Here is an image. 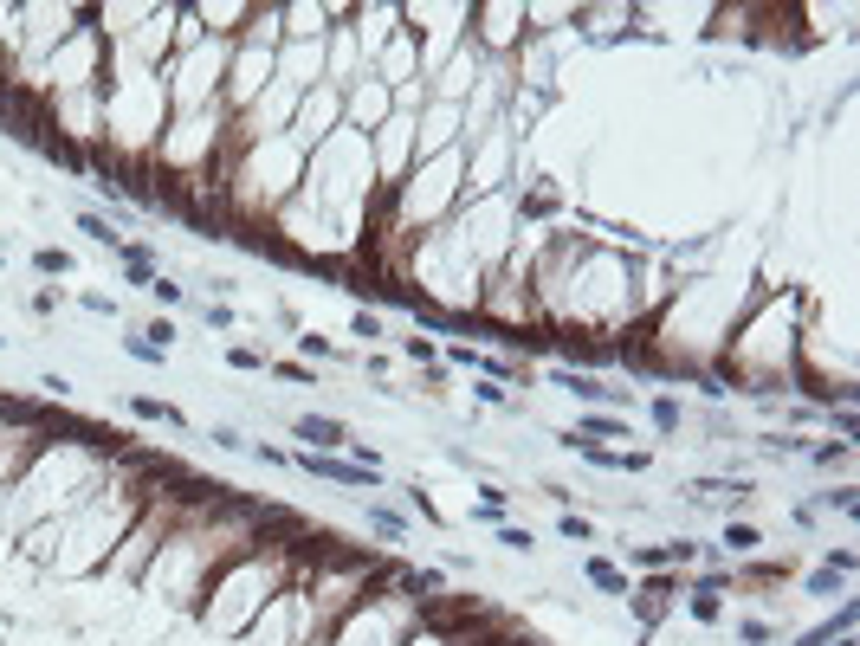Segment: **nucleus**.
I'll use <instances>...</instances> for the list:
<instances>
[{"mask_svg":"<svg viewBox=\"0 0 860 646\" xmlns=\"http://www.w3.org/2000/svg\"><path fill=\"white\" fill-rule=\"evenodd\" d=\"M0 272H7V252H0Z\"/></svg>","mask_w":860,"mask_h":646,"instance_id":"f704fd0d","label":"nucleus"},{"mask_svg":"<svg viewBox=\"0 0 860 646\" xmlns=\"http://www.w3.org/2000/svg\"><path fill=\"white\" fill-rule=\"evenodd\" d=\"M569 434L589 440V446H596V440H627V414H583Z\"/></svg>","mask_w":860,"mask_h":646,"instance_id":"20e7f679","label":"nucleus"},{"mask_svg":"<svg viewBox=\"0 0 860 646\" xmlns=\"http://www.w3.org/2000/svg\"><path fill=\"white\" fill-rule=\"evenodd\" d=\"M123 355H130V363H142V369H162V363H169V349L150 343V336H123Z\"/></svg>","mask_w":860,"mask_h":646,"instance_id":"9d476101","label":"nucleus"},{"mask_svg":"<svg viewBox=\"0 0 860 646\" xmlns=\"http://www.w3.org/2000/svg\"><path fill=\"white\" fill-rule=\"evenodd\" d=\"M142 336H150V343H162V349H169V343H175V323H169V317H156V323L142 330Z\"/></svg>","mask_w":860,"mask_h":646,"instance_id":"473e14b6","label":"nucleus"},{"mask_svg":"<svg viewBox=\"0 0 860 646\" xmlns=\"http://www.w3.org/2000/svg\"><path fill=\"white\" fill-rule=\"evenodd\" d=\"M550 388L576 395L583 407H627V388H602L589 369H550Z\"/></svg>","mask_w":860,"mask_h":646,"instance_id":"f03ea898","label":"nucleus"},{"mask_svg":"<svg viewBox=\"0 0 860 646\" xmlns=\"http://www.w3.org/2000/svg\"><path fill=\"white\" fill-rule=\"evenodd\" d=\"M78 304H85V311H91V317H117V298H104V292H85V298H78Z\"/></svg>","mask_w":860,"mask_h":646,"instance_id":"a878e982","label":"nucleus"},{"mask_svg":"<svg viewBox=\"0 0 860 646\" xmlns=\"http://www.w3.org/2000/svg\"><path fill=\"white\" fill-rule=\"evenodd\" d=\"M150 298H156V304H181V284H169V278L156 272V284H150Z\"/></svg>","mask_w":860,"mask_h":646,"instance_id":"bb28decb","label":"nucleus"},{"mask_svg":"<svg viewBox=\"0 0 860 646\" xmlns=\"http://www.w3.org/2000/svg\"><path fill=\"white\" fill-rule=\"evenodd\" d=\"M0 349H7V336H0Z\"/></svg>","mask_w":860,"mask_h":646,"instance_id":"c9c22d12","label":"nucleus"},{"mask_svg":"<svg viewBox=\"0 0 860 646\" xmlns=\"http://www.w3.org/2000/svg\"><path fill=\"white\" fill-rule=\"evenodd\" d=\"M272 375H285V382H317L311 363H272Z\"/></svg>","mask_w":860,"mask_h":646,"instance_id":"cd10ccee","label":"nucleus"},{"mask_svg":"<svg viewBox=\"0 0 860 646\" xmlns=\"http://www.w3.org/2000/svg\"><path fill=\"white\" fill-rule=\"evenodd\" d=\"M809 511H854V485H834V491H822Z\"/></svg>","mask_w":860,"mask_h":646,"instance_id":"6ab92c4d","label":"nucleus"},{"mask_svg":"<svg viewBox=\"0 0 860 646\" xmlns=\"http://www.w3.org/2000/svg\"><path fill=\"white\" fill-rule=\"evenodd\" d=\"M369 530H376V537H389V543H401V537H408V518H401V511H389V505H369Z\"/></svg>","mask_w":860,"mask_h":646,"instance_id":"f8f14e48","label":"nucleus"},{"mask_svg":"<svg viewBox=\"0 0 860 646\" xmlns=\"http://www.w3.org/2000/svg\"><path fill=\"white\" fill-rule=\"evenodd\" d=\"M738 640H751V646H770V640H776V627H770V620H738Z\"/></svg>","mask_w":860,"mask_h":646,"instance_id":"5701e85b","label":"nucleus"},{"mask_svg":"<svg viewBox=\"0 0 860 646\" xmlns=\"http://www.w3.org/2000/svg\"><path fill=\"white\" fill-rule=\"evenodd\" d=\"M834 582H841V576H834V569L822 562V569H815V576H809V595H834Z\"/></svg>","mask_w":860,"mask_h":646,"instance_id":"7c9ffc66","label":"nucleus"},{"mask_svg":"<svg viewBox=\"0 0 860 646\" xmlns=\"http://www.w3.org/2000/svg\"><path fill=\"white\" fill-rule=\"evenodd\" d=\"M725 549H731V556H757V549H763V530H757V524H725Z\"/></svg>","mask_w":860,"mask_h":646,"instance_id":"ddd939ff","label":"nucleus"},{"mask_svg":"<svg viewBox=\"0 0 860 646\" xmlns=\"http://www.w3.org/2000/svg\"><path fill=\"white\" fill-rule=\"evenodd\" d=\"M828 569L834 576H854V549H828Z\"/></svg>","mask_w":860,"mask_h":646,"instance_id":"72a5a7b5","label":"nucleus"},{"mask_svg":"<svg viewBox=\"0 0 860 646\" xmlns=\"http://www.w3.org/2000/svg\"><path fill=\"white\" fill-rule=\"evenodd\" d=\"M130 414H136V420H156V426H175V434H188V414H181V407H169V401H156V395H130Z\"/></svg>","mask_w":860,"mask_h":646,"instance_id":"39448f33","label":"nucleus"},{"mask_svg":"<svg viewBox=\"0 0 860 646\" xmlns=\"http://www.w3.org/2000/svg\"><path fill=\"white\" fill-rule=\"evenodd\" d=\"M440 589H447L440 569H401V595L408 601H427V595H440Z\"/></svg>","mask_w":860,"mask_h":646,"instance_id":"0eeeda50","label":"nucleus"},{"mask_svg":"<svg viewBox=\"0 0 860 646\" xmlns=\"http://www.w3.org/2000/svg\"><path fill=\"white\" fill-rule=\"evenodd\" d=\"M298 349L311 355V363H330V355H337V343H324L317 330H305V336H298Z\"/></svg>","mask_w":860,"mask_h":646,"instance_id":"4be33fe9","label":"nucleus"},{"mask_svg":"<svg viewBox=\"0 0 860 646\" xmlns=\"http://www.w3.org/2000/svg\"><path fill=\"white\" fill-rule=\"evenodd\" d=\"M556 530H563L569 543H596V524H589V518H576V511H563V518H556Z\"/></svg>","mask_w":860,"mask_h":646,"instance_id":"a211bd4d","label":"nucleus"},{"mask_svg":"<svg viewBox=\"0 0 860 646\" xmlns=\"http://www.w3.org/2000/svg\"><path fill=\"white\" fill-rule=\"evenodd\" d=\"M828 420H834V434H841V440H854V407H847V401H841V407H828Z\"/></svg>","mask_w":860,"mask_h":646,"instance_id":"c85d7f7f","label":"nucleus"},{"mask_svg":"<svg viewBox=\"0 0 860 646\" xmlns=\"http://www.w3.org/2000/svg\"><path fill=\"white\" fill-rule=\"evenodd\" d=\"M292 434L311 446V453H349V426L330 420V414H298L292 420Z\"/></svg>","mask_w":860,"mask_h":646,"instance_id":"7ed1b4c3","label":"nucleus"},{"mask_svg":"<svg viewBox=\"0 0 860 646\" xmlns=\"http://www.w3.org/2000/svg\"><path fill=\"white\" fill-rule=\"evenodd\" d=\"M563 446H569V453H583L596 472H648V466H654V453H648V446H621V453H615V446H589V440H576V434H563Z\"/></svg>","mask_w":860,"mask_h":646,"instance_id":"f257e3e1","label":"nucleus"},{"mask_svg":"<svg viewBox=\"0 0 860 646\" xmlns=\"http://www.w3.org/2000/svg\"><path fill=\"white\" fill-rule=\"evenodd\" d=\"M33 272H39V278H71V252H65V246H39V252H33Z\"/></svg>","mask_w":860,"mask_h":646,"instance_id":"9b49d317","label":"nucleus"},{"mask_svg":"<svg viewBox=\"0 0 860 646\" xmlns=\"http://www.w3.org/2000/svg\"><path fill=\"white\" fill-rule=\"evenodd\" d=\"M78 233H85L91 246H104V252H117V246H123V233H117V227L104 220L98 207H78Z\"/></svg>","mask_w":860,"mask_h":646,"instance_id":"423d86ee","label":"nucleus"},{"mask_svg":"<svg viewBox=\"0 0 860 646\" xmlns=\"http://www.w3.org/2000/svg\"><path fill=\"white\" fill-rule=\"evenodd\" d=\"M401 355H408V363H434V343H427V336H401Z\"/></svg>","mask_w":860,"mask_h":646,"instance_id":"b1692460","label":"nucleus"},{"mask_svg":"<svg viewBox=\"0 0 860 646\" xmlns=\"http://www.w3.org/2000/svg\"><path fill=\"white\" fill-rule=\"evenodd\" d=\"M349 336H363V343H376V336H382V317H376V311H356V317H349Z\"/></svg>","mask_w":860,"mask_h":646,"instance_id":"412c9836","label":"nucleus"},{"mask_svg":"<svg viewBox=\"0 0 860 646\" xmlns=\"http://www.w3.org/2000/svg\"><path fill=\"white\" fill-rule=\"evenodd\" d=\"M679 420H686L679 401H673V395H654V426H660V434H679Z\"/></svg>","mask_w":860,"mask_h":646,"instance_id":"f3484780","label":"nucleus"},{"mask_svg":"<svg viewBox=\"0 0 860 646\" xmlns=\"http://www.w3.org/2000/svg\"><path fill=\"white\" fill-rule=\"evenodd\" d=\"M227 363H233L240 375H259V369H272V363H265V355H259L253 343H233V349H227Z\"/></svg>","mask_w":860,"mask_h":646,"instance_id":"dca6fc26","label":"nucleus"},{"mask_svg":"<svg viewBox=\"0 0 860 646\" xmlns=\"http://www.w3.org/2000/svg\"><path fill=\"white\" fill-rule=\"evenodd\" d=\"M686 608H692V620H705V627H711V620H719V614H725V601H719V589H705V582H692V601H686Z\"/></svg>","mask_w":860,"mask_h":646,"instance_id":"4468645a","label":"nucleus"},{"mask_svg":"<svg viewBox=\"0 0 860 646\" xmlns=\"http://www.w3.org/2000/svg\"><path fill=\"white\" fill-rule=\"evenodd\" d=\"M472 401H479V407H512V388L492 382V375H472Z\"/></svg>","mask_w":860,"mask_h":646,"instance_id":"2eb2a0df","label":"nucleus"},{"mask_svg":"<svg viewBox=\"0 0 860 646\" xmlns=\"http://www.w3.org/2000/svg\"><path fill=\"white\" fill-rule=\"evenodd\" d=\"M201 317H207V330H233V323H240V317H233V304H213V298L201 304Z\"/></svg>","mask_w":860,"mask_h":646,"instance_id":"aec40b11","label":"nucleus"},{"mask_svg":"<svg viewBox=\"0 0 860 646\" xmlns=\"http://www.w3.org/2000/svg\"><path fill=\"white\" fill-rule=\"evenodd\" d=\"M583 576H589L596 589H608V595H627V576H621L608 556H589V562H583Z\"/></svg>","mask_w":860,"mask_h":646,"instance_id":"1a4fd4ad","label":"nucleus"},{"mask_svg":"<svg viewBox=\"0 0 860 646\" xmlns=\"http://www.w3.org/2000/svg\"><path fill=\"white\" fill-rule=\"evenodd\" d=\"M498 543H505V549H531V530H518V524H498Z\"/></svg>","mask_w":860,"mask_h":646,"instance_id":"c756f323","label":"nucleus"},{"mask_svg":"<svg viewBox=\"0 0 860 646\" xmlns=\"http://www.w3.org/2000/svg\"><path fill=\"white\" fill-rule=\"evenodd\" d=\"M207 440H213V446H221V453H246V440L233 434V426H207Z\"/></svg>","mask_w":860,"mask_h":646,"instance_id":"393cba45","label":"nucleus"},{"mask_svg":"<svg viewBox=\"0 0 860 646\" xmlns=\"http://www.w3.org/2000/svg\"><path fill=\"white\" fill-rule=\"evenodd\" d=\"M815 466H847V440H834V446H815Z\"/></svg>","mask_w":860,"mask_h":646,"instance_id":"2f4dec72","label":"nucleus"},{"mask_svg":"<svg viewBox=\"0 0 860 646\" xmlns=\"http://www.w3.org/2000/svg\"><path fill=\"white\" fill-rule=\"evenodd\" d=\"M847 627H854V601H841V608H834V614H828L822 627H809V633H803L796 646H828V640H834V633H847Z\"/></svg>","mask_w":860,"mask_h":646,"instance_id":"6e6552de","label":"nucleus"}]
</instances>
